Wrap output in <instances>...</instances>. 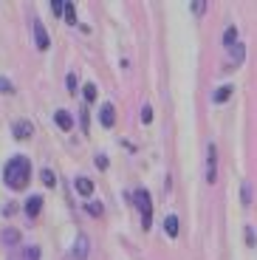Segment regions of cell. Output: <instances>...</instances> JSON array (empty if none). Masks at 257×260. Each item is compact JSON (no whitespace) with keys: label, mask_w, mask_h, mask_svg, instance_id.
Returning <instances> with one entry per match:
<instances>
[{"label":"cell","mask_w":257,"mask_h":260,"mask_svg":"<svg viewBox=\"0 0 257 260\" xmlns=\"http://www.w3.org/2000/svg\"><path fill=\"white\" fill-rule=\"evenodd\" d=\"M243 204H246V207L251 204V189H249V184H243Z\"/></svg>","instance_id":"obj_25"},{"label":"cell","mask_w":257,"mask_h":260,"mask_svg":"<svg viewBox=\"0 0 257 260\" xmlns=\"http://www.w3.org/2000/svg\"><path fill=\"white\" fill-rule=\"evenodd\" d=\"M99 119H102V127H113V122H116L113 105H102V111H99Z\"/></svg>","instance_id":"obj_8"},{"label":"cell","mask_w":257,"mask_h":260,"mask_svg":"<svg viewBox=\"0 0 257 260\" xmlns=\"http://www.w3.org/2000/svg\"><path fill=\"white\" fill-rule=\"evenodd\" d=\"M88 212H90V215H97V218H99V215L105 212V207H102V204H93V201H90V204H88Z\"/></svg>","instance_id":"obj_22"},{"label":"cell","mask_w":257,"mask_h":260,"mask_svg":"<svg viewBox=\"0 0 257 260\" xmlns=\"http://www.w3.org/2000/svg\"><path fill=\"white\" fill-rule=\"evenodd\" d=\"M232 91H235V85H220V88H218V91H215L212 93V102H226V99H229L232 96Z\"/></svg>","instance_id":"obj_10"},{"label":"cell","mask_w":257,"mask_h":260,"mask_svg":"<svg viewBox=\"0 0 257 260\" xmlns=\"http://www.w3.org/2000/svg\"><path fill=\"white\" fill-rule=\"evenodd\" d=\"M246 243H249V246H257V235L251 226H246Z\"/></svg>","instance_id":"obj_21"},{"label":"cell","mask_w":257,"mask_h":260,"mask_svg":"<svg viewBox=\"0 0 257 260\" xmlns=\"http://www.w3.org/2000/svg\"><path fill=\"white\" fill-rule=\"evenodd\" d=\"M3 241H6L9 246H14V243H17V229H6V232H3Z\"/></svg>","instance_id":"obj_18"},{"label":"cell","mask_w":257,"mask_h":260,"mask_svg":"<svg viewBox=\"0 0 257 260\" xmlns=\"http://www.w3.org/2000/svg\"><path fill=\"white\" fill-rule=\"evenodd\" d=\"M31 28H34V43H37V48H40V51H45L48 43H51V40H48V31L43 28V23H40L37 17L31 20Z\"/></svg>","instance_id":"obj_4"},{"label":"cell","mask_w":257,"mask_h":260,"mask_svg":"<svg viewBox=\"0 0 257 260\" xmlns=\"http://www.w3.org/2000/svg\"><path fill=\"white\" fill-rule=\"evenodd\" d=\"M51 12L54 14H65V3H51Z\"/></svg>","instance_id":"obj_28"},{"label":"cell","mask_w":257,"mask_h":260,"mask_svg":"<svg viewBox=\"0 0 257 260\" xmlns=\"http://www.w3.org/2000/svg\"><path fill=\"white\" fill-rule=\"evenodd\" d=\"M79 122H82V130H88V111L85 108L79 111Z\"/></svg>","instance_id":"obj_27"},{"label":"cell","mask_w":257,"mask_h":260,"mask_svg":"<svg viewBox=\"0 0 257 260\" xmlns=\"http://www.w3.org/2000/svg\"><path fill=\"white\" fill-rule=\"evenodd\" d=\"M229 51H232V62H235V65L243 62V46H240V43H238L235 48H229Z\"/></svg>","instance_id":"obj_15"},{"label":"cell","mask_w":257,"mask_h":260,"mask_svg":"<svg viewBox=\"0 0 257 260\" xmlns=\"http://www.w3.org/2000/svg\"><path fill=\"white\" fill-rule=\"evenodd\" d=\"M223 46H226V48H235V46H238V28H235V26L226 28V34H223Z\"/></svg>","instance_id":"obj_13"},{"label":"cell","mask_w":257,"mask_h":260,"mask_svg":"<svg viewBox=\"0 0 257 260\" xmlns=\"http://www.w3.org/2000/svg\"><path fill=\"white\" fill-rule=\"evenodd\" d=\"M164 232H167L170 238H178V218H175V215H167V218H164Z\"/></svg>","instance_id":"obj_12"},{"label":"cell","mask_w":257,"mask_h":260,"mask_svg":"<svg viewBox=\"0 0 257 260\" xmlns=\"http://www.w3.org/2000/svg\"><path fill=\"white\" fill-rule=\"evenodd\" d=\"M133 201H136V207H139V212H142V226L150 229L153 226V198H150V192L147 189H136Z\"/></svg>","instance_id":"obj_2"},{"label":"cell","mask_w":257,"mask_h":260,"mask_svg":"<svg viewBox=\"0 0 257 260\" xmlns=\"http://www.w3.org/2000/svg\"><path fill=\"white\" fill-rule=\"evenodd\" d=\"M189 9H192L195 17H201V14L206 12V3H204V0H195V3H189Z\"/></svg>","instance_id":"obj_17"},{"label":"cell","mask_w":257,"mask_h":260,"mask_svg":"<svg viewBox=\"0 0 257 260\" xmlns=\"http://www.w3.org/2000/svg\"><path fill=\"white\" fill-rule=\"evenodd\" d=\"M54 122H57L62 130H74V119L68 116L65 111H57V113H54Z\"/></svg>","instance_id":"obj_11"},{"label":"cell","mask_w":257,"mask_h":260,"mask_svg":"<svg viewBox=\"0 0 257 260\" xmlns=\"http://www.w3.org/2000/svg\"><path fill=\"white\" fill-rule=\"evenodd\" d=\"M68 91L77 93V77H74V74H68Z\"/></svg>","instance_id":"obj_26"},{"label":"cell","mask_w":257,"mask_h":260,"mask_svg":"<svg viewBox=\"0 0 257 260\" xmlns=\"http://www.w3.org/2000/svg\"><path fill=\"white\" fill-rule=\"evenodd\" d=\"M93 161H97V167H99V170H108V156L97 153V158H93Z\"/></svg>","instance_id":"obj_23"},{"label":"cell","mask_w":257,"mask_h":260,"mask_svg":"<svg viewBox=\"0 0 257 260\" xmlns=\"http://www.w3.org/2000/svg\"><path fill=\"white\" fill-rule=\"evenodd\" d=\"M74 187H77V192L82 195V198H90V195H93V184H90L88 178H77Z\"/></svg>","instance_id":"obj_9"},{"label":"cell","mask_w":257,"mask_h":260,"mask_svg":"<svg viewBox=\"0 0 257 260\" xmlns=\"http://www.w3.org/2000/svg\"><path fill=\"white\" fill-rule=\"evenodd\" d=\"M9 91H12V82L6 77H0V93H9Z\"/></svg>","instance_id":"obj_24"},{"label":"cell","mask_w":257,"mask_h":260,"mask_svg":"<svg viewBox=\"0 0 257 260\" xmlns=\"http://www.w3.org/2000/svg\"><path fill=\"white\" fill-rule=\"evenodd\" d=\"M40 176H43V184H45V187H54V184H57V176H54L51 170H43Z\"/></svg>","instance_id":"obj_16"},{"label":"cell","mask_w":257,"mask_h":260,"mask_svg":"<svg viewBox=\"0 0 257 260\" xmlns=\"http://www.w3.org/2000/svg\"><path fill=\"white\" fill-rule=\"evenodd\" d=\"M215 178H218V150L215 144H209L206 147V184H212Z\"/></svg>","instance_id":"obj_3"},{"label":"cell","mask_w":257,"mask_h":260,"mask_svg":"<svg viewBox=\"0 0 257 260\" xmlns=\"http://www.w3.org/2000/svg\"><path fill=\"white\" fill-rule=\"evenodd\" d=\"M31 133H34V124H31V122H26V119L14 124V139H20V142H23V139H28Z\"/></svg>","instance_id":"obj_6"},{"label":"cell","mask_w":257,"mask_h":260,"mask_svg":"<svg viewBox=\"0 0 257 260\" xmlns=\"http://www.w3.org/2000/svg\"><path fill=\"white\" fill-rule=\"evenodd\" d=\"M28 260H37V249H28Z\"/></svg>","instance_id":"obj_29"},{"label":"cell","mask_w":257,"mask_h":260,"mask_svg":"<svg viewBox=\"0 0 257 260\" xmlns=\"http://www.w3.org/2000/svg\"><path fill=\"white\" fill-rule=\"evenodd\" d=\"M85 102H93V99H97V85H85Z\"/></svg>","instance_id":"obj_19"},{"label":"cell","mask_w":257,"mask_h":260,"mask_svg":"<svg viewBox=\"0 0 257 260\" xmlns=\"http://www.w3.org/2000/svg\"><path fill=\"white\" fill-rule=\"evenodd\" d=\"M65 23L77 26V9H74V3H65Z\"/></svg>","instance_id":"obj_14"},{"label":"cell","mask_w":257,"mask_h":260,"mask_svg":"<svg viewBox=\"0 0 257 260\" xmlns=\"http://www.w3.org/2000/svg\"><path fill=\"white\" fill-rule=\"evenodd\" d=\"M85 254H88V238H85V235H79L77 243H74V249H71V257L85 260Z\"/></svg>","instance_id":"obj_5"},{"label":"cell","mask_w":257,"mask_h":260,"mask_svg":"<svg viewBox=\"0 0 257 260\" xmlns=\"http://www.w3.org/2000/svg\"><path fill=\"white\" fill-rule=\"evenodd\" d=\"M3 181L12 189H26L28 181H31V161H28L26 156L9 158L6 167H3Z\"/></svg>","instance_id":"obj_1"},{"label":"cell","mask_w":257,"mask_h":260,"mask_svg":"<svg viewBox=\"0 0 257 260\" xmlns=\"http://www.w3.org/2000/svg\"><path fill=\"white\" fill-rule=\"evenodd\" d=\"M142 122H144V124L153 122V108H150V105H144V108H142Z\"/></svg>","instance_id":"obj_20"},{"label":"cell","mask_w":257,"mask_h":260,"mask_svg":"<svg viewBox=\"0 0 257 260\" xmlns=\"http://www.w3.org/2000/svg\"><path fill=\"white\" fill-rule=\"evenodd\" d=\"M40 209H43V198H40V195H31V198L26 201V215L28 218H37Z\"/></svg>","instance_id":"obj_7"}]
</instances>
